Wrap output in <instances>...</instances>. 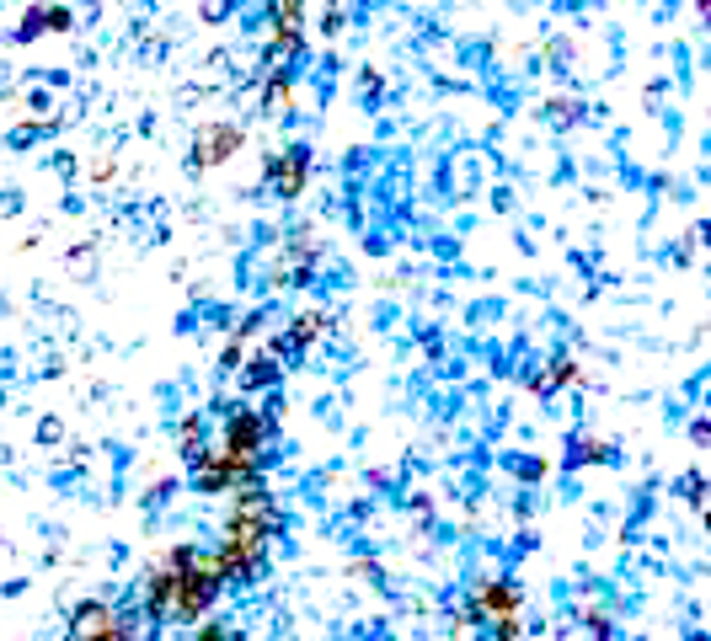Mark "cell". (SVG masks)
<instances>
[{
    "mask_svg": "<svg viewBox=\"0 0 711 641\" xmlns=\"http://www.w3.org/2000/svg\"><path fill=\"white\" fill-rule=\"evenodd\" d=\"M230 145H236V129H214V134H204V150H198V161H225Z\"/></svg>",
    "mask_w": 711,
    "mask_h": 641,
    "instance_id": "7a4b0ae2",
    "label": "cell"
},
{
    "mask_svg": "<svg viewBox=\"0 0 711 641\" xmlns=\"http://www.w3.org/2000/svg\"><path fill=\"white\" fill-rule=\"evenodd\" d=\"M300 177H305V161H300V155H289V161L278 166V193H295Z\"/></svg>",
    "mask_w": 711,
    "mask_h": 641,
    "instance_id": "3957f363",
    "label": "cell"
},
{
    "mask_svg": "<svg viewBox=\"0 0 711 641\" xmlns=\"http://www.w3.org/2000/svg\"><path fill=\"white\" fill-rule=\"evenodd\" d=\"M262 433H268V428H262V417H252V412L230 417V428H225V449H220V455H225L230 465H241V471H252Z\"/></svg>",
    "mask_w": 711,
    "mask_h": 641,
    "instance_id": "6da1fadb",
    "label": "cell"
}]
</instances>
